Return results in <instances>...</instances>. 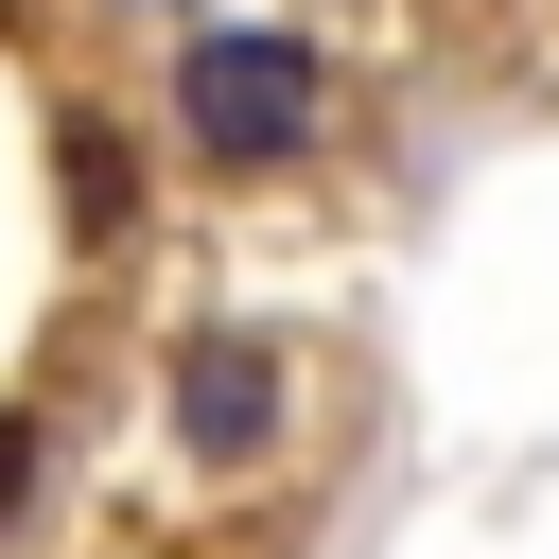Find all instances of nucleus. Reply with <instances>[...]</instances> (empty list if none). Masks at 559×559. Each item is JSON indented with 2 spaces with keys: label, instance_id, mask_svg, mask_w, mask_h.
Listing matches in <instances>:
<instances>
[{
  "label": "nucleus",
  "instance_id": "obj_1",
  "mask_svg": "<svg viewBox=\"0 0 559 559\" xmlns=\"http://www.w3.org/2000/svg\"><path fill=\"white\" fill-rule=\"evenodd\" d=\"M314 122H332L314 35L227 17V35H192V52H175V140H192L210 175H297V157H314Z\"/></svg>",
  "mask_w": 559,
  "mask_h": 559
},
{
  "label": "nucleus",
  "instance_id": "obj_2",
  "mask_svg": "<svg viewBox=\"0 0 559 559\" xmlns=\"http://www.w3.org/2000/svg\"><path fill=\"white\" fill-rule=\"evenodd\" d=\"M157 419H175V454H192V472H262V454H280V419H297V367H280L262 332H192V349L157 367Z\"/></svg>",
  "mask_w": 559,
  "mask_h": 559
},
{
  "label": "nucleus",
  "instance_id": "obj_3",
  "mask_svg": "<svg viewBox=\"0 0 559 559\" xmlns=\"http://www.w3.org/2000/svg\"><path fill=\"white\" fill-rule=\"evenodd\" d=\"M52 210H70V245H122L140 227V140L122 122H70L52 140Z\"/></svg>",
  "mask_w": 559,
  "mask_h": 559
},
{
  "label": "nucleus",
  "instance_id": "obj_4",
  "mask_svg": "<svg viewBox=\"0 0 559 559\" xmlns=\"http://www.w3.org/2000/svg\"><path fill=\"white\" fill-rule=\"evenodd\" d=\"M17 472H35V437H17V419H0V507H17Z\"/></svg>",
  "mask_w": 559,
  "mask_h": 559
}]
</instances>
